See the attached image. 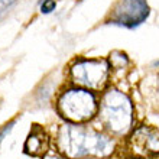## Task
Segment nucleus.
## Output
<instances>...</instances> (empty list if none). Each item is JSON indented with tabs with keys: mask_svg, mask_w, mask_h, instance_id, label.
Here are the masks:
<instances>
[{
	"mask_svg": "<svg viewBox=\"0 0 159 159\" xmlns=\"http://www.w3.org/2000/svg\"><path fill=\"white\" fill-rule=\"evenodd\" d=\"M149 13L151 9L146 0H119L110 10L107 23L133 29L146 20Z\"/></svg>",
	"mask_w": 159,
	"mask_h": 159,
	"instance_id": "nucleus-5",
	"label": "nucleus"
},
{
	"mask_svg": "<svg viewBox=\"0 0 159 159\" xmlns=\"http://www.w3.org/2000/svg\"><path fill=\"white\" fill-rule=\"evenodd\" d=\"M109 64H110V70H125L129 65V58L127 55L120 52V51H114L110 54L109 58Z\"/></svg>",
	"mask_w": 159,
	"mask_h": 159,
	"instance_id": "nucleus-8",
	"label": "nucleus"
},
{
	"mask_svg": "<svg viewBox=\"0 0 159 159\" xmlns=\"http://www.w3.org/2000/svg\"><path fill=\"white\" fill-rule=\"evenodd\" d=\"M15 3H16V0H0V16Z\"/></svg>",
	"mask_w": 159,
	"mask_h": 159,
	"instance_id": "nucleus-11",
	"label": "nucleus"
},
{
	"mask_svg": "<svg viewBox=\"0 0 159 159\" xmlns=\"http://www.w3.org/2000/svg\"><path fill=\"white\" fill-rule=\"evenodd\" d=\"M43 159H64V158L57 152H46L43 155Z\"/></svg>",
	"mask_w": 159,
	"mask_h": 159,
	"instance_id": "nucleus-12",
	"label": "nucleus"
},
{
	"mask_svg": "<svg viewBox=\"0 0 159 159\" xmlns=\"http://www.w3.org/2000/svg\"><path fill=\"white\" fill-rule=\"evenodd\" d=\"M58 146L70 159L107 158L114 151V140L100 130L74 123L59 129Z\"/></svg>",
	"mask_w": 159,
	"mask_h": 159,
	"instance_id": "nucleus-1",
	"label": "nucleus"
},
{
	"mask_svg": "<svg viewBox=\"0 0 159 159\" xmlns=\"http://www.w3.org/2000/svg\"><path fill=\"white\" fill-rule=\"evenodd\" d=\"M55 6H57V3H55L54 0H43L41 4V12L42 13H51L52 10H55Z\"/></svg>",
	"mask_w": 159,
	"mask_h": 159,
	"instance_id": "nucleus-9",
	"label": "nucleus"
},
{
	"mask_svg": "<svg viewBox=\"0 0 159 159\" xmlns=\"http://www.w3.org/2000/svg\"><path fill=\"white\" fill-rule=\"evenodd\" d=\"M58 111L64 119L75 125L91 121L98 113L96 93L81 87L70 88L59 96Z\"/></svg>",
	"mask_w": 159,
	"mask_h": 159,
	"instance_id": "nucleus-3",
	"label": "nucleus"
},
{
	"mask_svg": "<svg viewBox=\"0 0 159 159\" xmlns=\"http://www.w3.org/2000/svg\"><path fill=\"white\" fill-rule=\"evenodd\" d=\"M15 123H16V120H12V121H9L7 125H6V126H4V127H3V129L0 130V143L3 142L4 136H6V134H7L9 132L12 130V127H13V125H15Z\"/></svg>",
	"mask_w": 159,
	"mask_h": 159,
	"instance_id": "nucleus-10",
	"label": "nucleus"
},
{
	"mask_svg": "<svg viewBox=\"0 0 159 159\" xmlns=\"http://www.w3.org/2000/svg\"><path fill=\"white\" fill-rule=\"evenodd\" d=\"M49 138L45 133V130L41 127H34L25 142V152L30 156H41L48 152Z\"/></svg>",
	"mask_w": 159,
	"mask_h": 159,
	"instance_id": "nucleus-7",
	"label": "nucleus"
},
{
	"mask_svg": "<svg viewBox=\"0 0 159 159\" xmlns=\"http://www.w3.org/2000/svg\"><path fill=\"white\" fill-rule=\"evenodd\" d=\"M97 117L110 136H123L133 127V103L126 93L117 88H107L98 101Z\"/></svg>",
	"mask_w": 159,
	"mask_h": 159,
	"instance_id": "nucleus-2",
	"label": "nucleus"
},
{
	"mask_svg": "<svg viewBox=\"0 0 159 159\" xmlns=\"http://www.w3.org/2000/svg\"><path fill=\"white\" fill-rule=\"evenodd\" d=\"M110 72V64L106 59H78L70 68L72 83L94 93L106 90Z\"/></svg>",
	"mask_w": 159,
	"mask_h": 159,
	"instance_id": "nucleus-4",
	"label": "nucleus"
},
{
	"mask_svg": "<svg viewBox=\"0 0 159 159\" xmlns=\"http://www.w3.org/2000/svg\"><path fill=\"white\" fill-rule=\"evenodd\" d=\"M156 84H158V94H159V74H158V83Z\"/></svg>",
	"mask_w": 159,
	"mask_h": 159,
	"instance_id": "nucleus-13",
	"label": "nucleus"
},
{
	"mask_svg": "<svg viewBox=\"0 0 159 159\" xmlns=\"http://www.w3.org/2000/svg\"><path fill=\"white\" fill-rule=\"evenodd\" d=\"M130 146L136 155L146 158L159 153V130L151 126H139L130 136Z\"/></svg>",
	"mask_w": 159,
	"mask_h": 159,
	"instance_id": "nucleus-6",
	"label": "nucleus"
},
{
	"mask_svg": "<svg viewBox=\"0 0 159 159\" xmlns=\"http://www.w3.org/2000/svg\"><path fill=\"white\" fill-rule=\"evenodd\" d=\"M136 159H146V158H136Z\"/></svg>",
	"mask_w": 159,
	"mask_h": 159,
	"instance_id": "nucleus-14",
	"label": "nucleus"
}]
</instances>
